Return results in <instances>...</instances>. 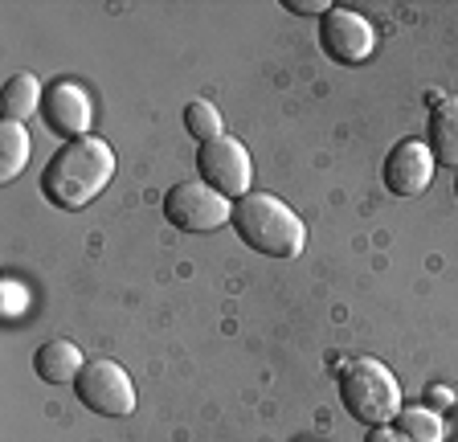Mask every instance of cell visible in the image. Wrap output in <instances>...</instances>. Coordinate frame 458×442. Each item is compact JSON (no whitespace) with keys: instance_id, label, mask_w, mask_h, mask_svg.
<instances>
[{"instance_id":"obj_1","label":"cell","mask_w":458,"mask_h":442,"mask_svg":"<svg viewBox=\"0 0 458 442\" xmlns=\"http://www.w3.org/2000/svg\"><path fill=\"white\" fill-rule=\"evenodd\" d=\"M114 176V152L98 135L66 140L49 156L46 173H41V192L57 209H82L111 184Z\"/></svg>"},{"instance_id":"obj_2","label":"cell","mask_w":458,"mask_h":442,"mask_svg":"<svg viewBox=\"0 0 458 442\" xmlns=\"http://www.w3.org/2000/svg\"><path fill=\"white\" fill-rule=\"evenodd\" d=\"M233 230L250 251L267 259H295L307 246L303 217L270 192H246L242 201H233Z\"/></svg>"},{"instance_id":"obj_3","label":"cell","mask_w":458,"mask_h":442,"mask_svg":"<svg viewBox=\"0 0 458 442\" xmlns=\"http://www.w3.org/2000/svg\"><path fill=\"white\" fill-rule=\"evenodd\" d=\"M340 402L364 426H393L401 413V385L381 361L360 356L340 369Z\"/></svg>"},{"instance_id":"obj_4","label":"cell","mask_w":458,"mask_h":442,"mask_svg":"<svg viewBox=\"0 0 458 442\" xmlns=\"http://www.w3.org/2000/svg\"><path fill=\"white\" fill-rule=\"evenodd\" d=\"M164 213L184 234H213L233 221V201L213 192L205 181H181L164 192Z\"/></svg>"},{"instance_id":"obj_5","label":"cell","mask_w":458,"mask_h":442,"mask_svg":"<svg viewBox=\"0 0 458 442\" xmlns=\"http://www.w3.org/2000/svg\"><path fill=\"white\" fill-rule=\"evenodd\" d=\"M78 402L90 413H103V418H127L135 410V381L127 377L123 365L114 361H86V369L74 381Z\"/></svg>"},{"instance_id":"obj_6","label":"cell","mask_w":458,"mask_h":442,"mask_svg":"<svg viewBox=\"0 0 458 442\" xmlns=\"http://www.w3.org/2000/svg\"><path fill=\"white\" fill-rule=\"evenodd\" d=\"M197 173L213 192L229 197V201H242V197L250 192V181H254V160H250V152H246L242 140L221 135V140H213V144L197 148Z\"/></svg>"},{"instance_id":"obj_7","label":"cell","mask_w":458,"mask_h":442,"mask_svg":"<svg viewBox=\"0 0 458 442\" xmlns=\"http://www.w3.org/2000/svg\"><path fill=\"white\" fill-rule=\"evenodd\" d=\"M319 46H324L327 58L344 62V66H360V62L372 58L377 38H372V25L356 9L332 4V9L319 17Z\"/></svg>"},{"instance_id":"obj_8","label":"cell","mask_w":458,"mask_h":442,"mask_svg":"<svg viewBox=\"0 0 458 442\" xmlns=\"http://www.w3.org/2000/svg\"><path fill=\"white\" fill-rule=\"evenodd\" d=\"M434 168H438V160H434L426 140H401L385 156V189L397 192V197H418L429 189Z\"/></svg>"},{"instance_id":"obj_9","label":"cell","mask_w":458,"mask_h":442,"mask_svg":"<svg viewBox=\"0 0 458 442\" xmlns=\"http://www.w3.org/2000/svg\"><path fill=\"white\" fill-rule=\"evenodd\" d=\"M41 111H46V123L54 127L57 135H66V140H82V135L90 132V119H95L90 95H86L78 82H70V78L46 87Z\"/></svg>"},{"instance_id":"obj_10","label":"cell","mask_w":458,"mask_h":442,"mask_svg":"<svg viewBox=\"0 0 458 442\" xmlns=\"http://www.w3.org/2000/svg\"><path fill=\"white\" fill-rule=\"evenodd\" d=\"M426 144L438 164H450L458 173V98H442L426 115Z\"/></svg>"},{"instance_id":"obj_11","label":"cell","mask_w":458,"mask_h":442,"mask_svg":"<svg viewBox=\"0 0 458 442\" xmlns=\"http://www.w3.org/2000/svg\"><path fill=\"white\" fill-rule=\"evenodd\" d=\"M33 369H38V377L46 385H66V381H78L86 361H82V353H78V344H70V340H49V344L38 348Z\"/></svg>"},{"instance_id":"obj_12","label":"cell","mask_w":458,"mask_h":442,"mask_svg":"<svg viewBox=\"0 0 458 442\" xmlns=\"http://www.w3.org/2000/svg\"><path fill=\"white\" fill-rule=\"evenodd\" d=\"M41 98H46V87L38 82V74H13L9 82H4V115H9V123H25L29 115H38Z\"/></svg>"},{"instance_id":"obj_13","label":"cell","mask_w":458,"mask_h":442,"mask_svg":"<svg viewBox=\"0 0 458 442\" xmlns=\"http://www.w3.org/2000/svg\"><path fill=\"white\" fill-rule=\"evenodd\" d=\"M397 430L410 442H446V418H442L438 410H429L426 402L421 405H401Z\"/></svg>"},{"instance_id":"obj_14","label":"cell","mask_w":458,"mask_h":442,"mask_svg":"<svg viewBox=\"0 0 458 442\" xmlns=\"http://www.w3.org/2000/svg\"><path fill=\"white\" fill-rule=\"evenodd\" d=\"M29 164V132L25 123H9L0 127V181L9 184L21 176V168Z\"/></svg>"},{"instance_id":"obj_15","label":"cell","mask_w":458,"mask_h":442,"mask_svg":"<svg viewBox=\"0 0 458 442\" xmlns=\"http://www.w3.org/2000/svg\"><path fill=\"white\" fill-rule=\"evenodd\" d=\"M184 127H189V135L197 140V144H213V140H221V111L213 103H205V98H192L189 106H184Z\"/></svg>"},{"instance_id":"obj_16","label":"cell","mask_w":458,"mask_h":442,"mask_svg":"<svg viewBox=\"0 0 458 442\" xmlns=\"http://www.w3.org/2000/svg\"><path fill=\"white\" fill-rule=\"evenodd\" d=\"M454 402H458V397L450 394L446 385H434V389H426V405H429V410H454Z\"/></svg>"},{"instance_id":"obj_17","label":"cell","mask_w":458,"mask_h":442,"mask_svg":"<svg viewBox=\"0 0 458 442\" xmlns=\"http://www.w3.org/2000/svg\"><path fill=\"white\" fill-rule=\"evenodd\" d=\"M364 442H410V438H405L397 426H372V430L364 434Z\"/></svg>"},{"instance_id":"obj_18","label":"cell","mask_w":458,"mask_h":442,"mask_svg":"<svg viewBox=\"0 0 458 442\" xmlns=\"http://www.w3.org/2000/svg\"><path fill=\"white\" fill-rule=\"evenodd\" d=\"M286 9L291 13H319V17H324L332 4H327V0H286Z\"/></svg>"},{"instance_id":"obj_19","label":"cell","mask_w":458,"mask_h":442,"mask_svg":"<svg viewBox=\"0 0 458 442\" xmlns=\"http://www.w3.org/2000/svg\"><path fill=\"white\" fill-rule=\"evenodd\" d=\"M446 442H458V402H454V410H450V418H446Z\"/></svg>"},{"instance_id":"obj_20","label":"cell","mask_w":458,"mask_h":442,"mask_svg":"<svg viewBox=\"0 0 458 442\" xmlns=\"http://www.w3.org/2000/svg\"><path fill=\"white\" fill-rule=\"evenodd\" d=\"M454 197H458V173H454Z\"/></svg>"}]
</instances>
